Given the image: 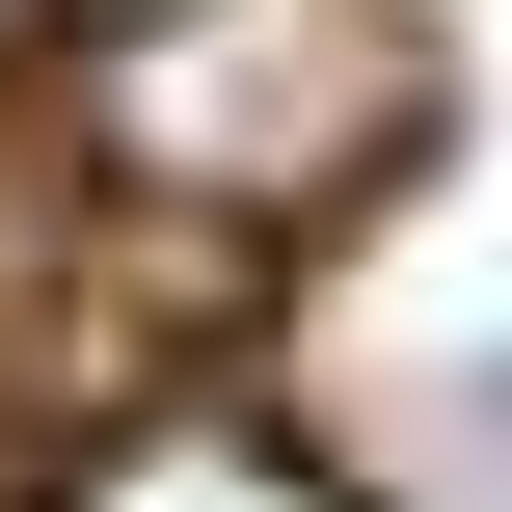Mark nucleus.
<instances>
[{
    "mask_svg": "<svg viewBox=\"0 0 512 512\" xmlns=\"http://www.w3.org/2000/svg\"><path fill=\"white\" fill-rule=\"evenodd\" d=\"M81 512H324L270 432H135V459H81Z\"/></svg>",
    "mask_w": 512,
    "mask_h": 512,
    "instance_id": "2",
    "label": "nucleus"
},
{
    "mask_svg": "<svg viewBox=\"0 0 512 512\" xmlns=\"http://www.w3.org/2000/svg\"><path fill=\"white\" fill-rule=\"evenodd\" d=\"M405 108H432L405 0H135L81 54V135L135 189H189V216H297V189L405 162Z\"/></svg>",
    "mask_w": 512,
    "mask_h": 512,
    "instance_id": "1",
    "label": "nucleus"
}]
</instances>
